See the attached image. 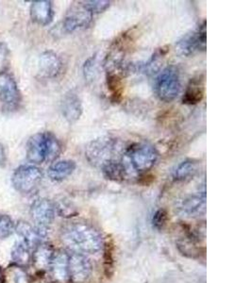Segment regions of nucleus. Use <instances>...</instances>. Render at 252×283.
Instances as JSON below:
<instances>
[{
    "label": "nucleus",
    "mask_w": 252,
    "mask_h": 283,
    "mask_svg": "<svg viewBox=\"0 0 252 283\" xmlns=\"http://www.w3.org/2000/svg\"><path fill=\"white\" fill-rule=\"evenodd\" d=\"M126 157L134 171L144 173L154 166L158 161L159 153L149 144H135L127 149Z\"/></svg>",
    "instance_id": "nucleus-5"
},
{
    "label": "nucleus",
    "mask_w": 252,
    "mask_h": 283,
    "mask_svg": "<svg viewBox=\"0 0 252 283\" xmlns=\"http://www.w3.org/2000/svg\"><path fill=\"white\" fill-rule=\"evenodd\" d=\"M5 283V281H4V273H3V270L0 266V283Z\"/></svg>",
    "instance_id": "nucleus-33"
},
{
    "label": "nucleus",
    "mask_w": 252,
    "mask_h": 283,
    "mask_svg": "<svg viewBox=\"0 0 252 283\" xmlns=\"http://www.w3.org/2000/svg\"><path fill=\"white\" fill-rule=\"evenodd\" d=\"M8 281V283H29L30 280L28 273L23 269V267L14 265L7 270V275H4V281Z\"/></svg>",
    "instance_id": "nucleus-24"
},
{
    "label": "nucleus",
    "mask_w": 252,
    "mask_h": 283,
    "mask_svg": "<svg viewBox=\"0 0 252 283\" xmlns=\"http://www.w3.org/2000/svg\"><path fill=\"white\" fill-rule=\"evenodd\" d=\"M63 68V63L60 57L53 51L47 50L42 52L39 58V72L43 78H56Z\"/></svg>",
    "instance_id": "nucleus-13"
},
{
    "label": "nucleus",
    "mask_w": 252,
    "mask_h": 283,
    "mask_svg": "<svg viewBox=\"0 0 252 283\" xmlns=\"http://www.w3.org/2000/svg\"><path fill=\"white\" fill-rule=\"evenodd\" d=\"M155 93L160 100L173 101L181 92V80L178 68L170 65L164 69L155 81Z\"/></svg>",
    "instance_id": "nucleus-4"
},
{
    "label": "nucleus",
    "mask_w": 252,
    "mask_h": 283,
    "mask_svg": "<svg viewBox=\"0 0 252 283\" xmlns=\"http://www.w3.org/2000/svg\"><path fill=\"white\" fill-rule=\"evenodd\" d=\"M54 207H55V211L60 215V216L72 217V216L78 215V211L76 207L68 199H65V198L61 199L54 205Z\"/></svg>",
    "instance_id": "nucleus-27"
},
{
    "label": "nucleus",
    "mask_w": 252,
    "mask_h": 283,
    "mask_svg": "<svg viewBox=\"0 0 252 283\" xmlns=\"http://www.w3.org/2000/svg\"><path fill=\"white\" fill-rule=\"evenodd\" d=\"M69 282L84 283L89 279L92 273V263L85 254L73 252L68 261Z\"/></svg>",
    "instance_id": "nucleus-11"
},
{
    "label": "nucleus",
    "mask_w": 252,
    "mask_h": 283,
    "mask_svg": "<svg viewBox=\"0 0 252 283\" xmlns=\"http://www.w3.org/2000/svg\"><path fill=\"white\" fill-rule=\"evenodd\" d=\"M61 109L66 121L70 124L78 121L83 114V104L79 95L73 92L65 94L61 103Z\"/></svg>",
    "instance_id": "nucleus-15"
},
{
    "label": "nucleus",
    "mask_w": 252,
    "mask_h": 283,
    "mask_svg": "<svg viewBox=\"0 0 252 283\" xmlns=\"http://www.w3.org/2000/svg\"><path fill=\"white\" fill-rule=\"evenodd\" d=\"M93 20V14L84 7L83 2L73 4L63 19V28L66 32H73L88 27Z\"/></svg>",
    "instance_id": "nucleus-10"
},
{
    "label": "nucleus",
    "mask_w": 252,
    "mask_h": 283,
    "mask_svg": "<svg viewBox=\"0 0 252 283\" xmlns=\"http://www.w3.org/2000/svg\"><path fill=\"white\" fill-rule=\"evenodd\" d=\"M167 221H168V213L163 209L158 210L152 218L153 227L157 229H164V227L167 225Z\"/></svg>",
    "instance_id": "nucleus-30"
},
{
    "label": "nucleus",
    "mask_w": 252,
    "mask_h": 283,
    "mask_svg": "<svg viewBox=\"0 0 252 283\" xmlns=\"http://www.w3.org/2000/svg\"><path fill=\"white\" fill-rule=\"evenodd\" d=\"M30 18L31 20L40 25H49L54 17V12L51 1L48 0H36L30 6Z\"/></svg>",
    "instance_id": "nucleus-14"
},
{
    "label": "nucleus",
    "mask_w": 252,
    "mask_h": 283,
    "mask_svg": "<svg viewBox=\"0 0 252 283\" xmlns=\"http://www.w3.org/2000/svg\"><path fill=\"white\" fill-rule=\"evenodd\" d=\"M117 149V141L111 137H100L88 144L85 149V157L90 164L103 167L114 161Z\"/></svg>",
    "instance_id": "nucleus-3"
},
{
    "label": "nucleus",
    "mask_w": 252,
    "mask_h": 283,
    "mask_svg": "<svg viewBox=\"0 0 252 283\" xmlns=\"http://www.w3.org/2000/svg\"><path fill=\"white\" fill-rule=\"evenodd\" d=\"M83 4L84 7L92 14H101L110 7L111 2L107 0H90V1H84Z\"/></svg>",
    "instance_id": "nucleus-29"
},
{
    "label": "nucleus",
    "mask_w": 252,
    "mask_h": 283,
    "mask_svg": "<svg viewBox=\"0 0 252 283\" xmlns=\"http://www.w3.org/2000/svg\"><path fill=\"white\" fill-rule=\"evenodd\" d=\"M0 101L9 109L18 108L22 101V95L17 83L7 71L0 72Z\"/></svg>",
    "instance_id": "nucleus-8"
},
{
    "label": "nucleus",
    "mask_w": 252,
    "mask_h": 283,
    "mask_svg": "<svg viewBox=\"0 0 252 283\" xmlns=\"http://www.w3.org/2000/svg\"><path fill=\"white\" fill-rule=\"evenodd\" d=\"M103 175L112 181H122L126 178V169L124 163L116 160L108 162L102 168Z\"/></svg>",
    "instance_id": "nucleus-22"
},
{
    "label": "nucleus",
    "mask_w": 252,
    "mask_h": 283,
    "mask_svg": "<svg viewBox=\"0 0 252 283\" xmlns=\"http://www.w3.org/2000/svg\"><path fill=\"white\" fill-rule=\"evenodd\" d=\"M76 169V162L71 160H64L52 163L48 170L47 175L53 181H62L73 174Z\"/></svg>",
    "instance_id": "nucleus-19"
},
{
    "label": "nucleus",
    "mask_w": 252,
    "mask_h": 283,
    "mask_svg": "<svg viewBox=\"0 0 252 283\" xmlns=\"http://www.w3.org/2000/svg\"><path fill=\"white\" fill-rule=\"evenodd\" d=\"M15 230L13 219L7 215H0V239L11 236Z\"/></svg>",
    "instance_id": "nucleus-28"
},
{
    "label": "nucleus",
    "mask_w": 252,
    "mask_h": 283,
    "mask_svg": "<svg viewBox=\"0 0 252 283\" xmlns=\"http://www.w3.org/2000/svg\"><path fill=\"white\" fill-rule=\"evenodd\" d=\"M31 249L23 240H18L14 243L12 248V259L18 266H26L31 261Z\"/></svg>",
    "instance_id": "nucleus-21"
},
{
    "label": "nucleus",
    "mask_w": 252,
    "mask_h": 283,
    "mask_svg": "<svg viewBox=\"0 0 252 283\" xmlns=\"http://www.w3.org/2000/svg\"><path fill=\"white\" fill-rule=\"evenodd\" d=\"M69 254L63 250L54 252L49 268L52 280L57 283H67L69 282L68 268Z\"/></svg>",
    "instance_id": "nucleus-12"
},
{
    "label": "nucleus",
    "mask_w": 252,
    "mask_h": 283,
    "mask_svg": "<svg viewBox=\"0 0 252 283\" xmlns=\"http://www.w3.org/2000/svg\"><path fill=\"white\" fill-rule=\"evenodd\" d=\"M10 57V49L8 45L4 43H0V72L3 71V68L8 64Z\"/></svg>",
    "instance_id": "nucleus-31"
},
{
    "label": "nucleus",
    "mask_w": 252,
    "mask_h": 283,
    "mask_svg": "<svg viewBox=\"0 0 252 283\" xmlns=\"http://www.w3.org/2000/svg\"><path fill=\"white\" fill-rule=\"evenodd\" d=\"M7 163V155L3 145L0 144V167H4Z\"/></svg>",
    "instance_id": "nucleus-32"
},
{
    "label": "nucleus",
    "mask_w": 252,
    "mask_h": 283,
    "mask_svg": "<svg viewBox=\"0 0 252 283\" xmlns=\"http://www.w3.org/2000/svg\"><path fill=\"white\" fill-rule=\"evenodd\" d=\"M98 74V55H93L90 57L84 65V79L87 82H93L96 80Z\"/></svg>",
    "instance_id": "nucleus-26"
},
{
    "label": "nucleus",
    "mask_w": 252,
    "mask_h": 283,
    "mask_svg": "<svg viewBox=\"0 0 252 283\" xmlns=\"http://www.w3.org/2000/svg\"><path fill=\"white\" fill-rule=\"evenodd\" d=\"M55 207L49 199L39 198L32 203L30 207V216L34 223V229L37 230L41 238L47 234V230L55 218Z\"/></svg>",
    "instance_id": "nucleus-6"
},
{
    "label": "nucleus",
    "mask_w": 252,
    "mask_h": 283,
    "mask_svg": "<svg viewBox=\"0 0 252 283\" xmlns=\"http://www.w3.org/2000/svg\"><path fill=\"white\" fill-rule=\"evenodd\" d=\"M205 205H206V195L205 190H203L199 195L192 196L184 199L181 209L187 216H197L205 212Z\"/></svg>",
    "instance_id": "nucleus-20"
},
{
    "label": "nucleus",
    "mask_w": 252,
    "mask_h": 283,
    "mask_svg": "<svg viewBox=\"0 0 252 283\" xmlns=\"http://www.w3.org/2000/svg\"><path fill=\"white\" fill-rule=\"evenodd\" d=\"M62 240L73 252L83 254H97L104 244L101 233L86 222H73L64 227Z\"/></svg>",
    "instance_id": "nucleus-1"
},
{
    "label": "nucleus",
    "mask_w": 252,
    "mask_h": 283,
    "mask_svg": "<svg viewBox=\"0 0 252 283\" xmlns=\"http://www.w3.org/2000/svg\"><path fill=\"white\" fill-rule=\"evenodd\" d=\"M15 231L31 250H33L39 243H42V238L37 230L26 221H18L15 225Z\"/></svg>",
    "instance_id": "nucleus-18"
},
{
    "label": "nucleus",
    "mask_w": 252,
    "mask_h": 283,
    "mask_svg": "<svg viewBox=\"0 0 252 283\" xmlns=\"http://www.w3.org/2000/svg\"><path fill=\"white\" fill-rule=\"evenodd\" d=\"M107 85L108 89L112 93V97L114 101H117L122 94L121 77L116 72H108L107 74Z\"/></svg>",
    "instance_id": "nucleus-25"
},
{
    "label": "nucleus",
    "mask_w": 252,
    "mask_h": 283,
    "mask_svg": "<svg viewBox=\"0 0 252 283\" xmlns=\"http://www.w3.org/2000/svg\"><path fill=\"white\" fill-rule=\"evenodd\" d=\"M62 152V145L51 132L32 135L27 144V159L32 163L53 162Z\"/></svg>",
    "instance_id": "nucleus-2"
},
{
    "label": "nucleus",
    "mask_w": 252,
    "mask_h": 283,
    "mask_svg": "<svg viewBox=\"0 0 252 283\" xmlns=\"http://www.w3.org/2000/svg\"><path fill=\"white\" fill-rule=\"evenodd\" d=\"M42 179V171L34 165H21L12 176L14 189L21 194H30L38 188Z\"/></svg>",
    "instance_id": "nucleus-7"
},
{
    "label": "nucleus",
    "mask_w": 252,
    "mask_h": 283,
    "mask_svg": "<svg viewBox=\"0 0 252 283\" xmlns=\"http://www.w3.org/2000/svg\"><path fill=\"white\" fill-rule=\"evenodd\" d=\"M204 97V81L203 78L197 77L191 80L185 93L182 96V103L186 105H196L201 102Z\"/></svg>",
    "instance_id": "nucleus-17"
},
{
    "label": "nucleus",
    "mask_w": 252,
    "mask_h": 283,
    "mask_svg": "<svg viewBox=\"0 0 252 283\" xmlns=\"http://www.w3.org/2000/svg\"><path fill=\"white\" fill-rule=\"evenodd\" d=\"M196 162L193 160H186L182 162L175 170L174 179L177 181H183L195 175L196 172Z\"/></svg>",
    "instance_id": "nucleus-23"
},
{
    "label": "nucleus",
    "mask_w": 252,
    "mask_h": 283,
    "mask_svg": "<svg viewBox=\"0 0 252 283\" xmlns=\"http://www.w3.org/2000/svg\"><path fill=\"white\" fill-rule=\"evenodd\" d=\"M206 48V22L203 21L196 30L186 34L177 44L178 51L183 56H191Z\"/></svg>",
    "instance_id": "nucleus-9"
},
{
    "label": "nucleus",
    "mask_w": 252,
    "mask_h": 283,
    "mask_svg": "<svg viewBox=\"0 0 252 283\" xmlns=\"http://www.w3.org/2000/svg\"><path fill=\"white\" fill-rule=\"evenodd\" d=\"M54 255V250L48 243H39L31 254V261L37 270H46L49 268L50 262Z\"/></svg>",
    "instance_id": "nucleus-16"
}]
</instances>
